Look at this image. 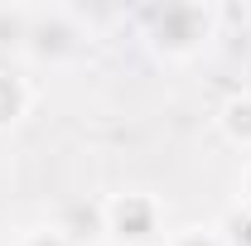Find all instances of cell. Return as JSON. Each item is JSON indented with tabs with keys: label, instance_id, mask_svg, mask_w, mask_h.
<instances>
[{
	"label": "cell",
	"instance_id": "obj_1",
	"mask_svg": "<svg viewBox=\"0 0 251 246\" xmlns=\"http://www.w3.org/2000/svg\"><path fill=\"white\" fill-rule=\"evenodd\" d=\"M145 29H150V44L164 58H193L213 44L218 34V10L213 5H198V0H169V5H155L145 15Z\"/></svg>",
	"mask_w": 251,
	"mask_h": 246
},
{
	"label": "cell",
	"instance_id": "obj_2",
	"mask_svg": "<svg viewBox=\"0 0 251 246\" xmlns=\"http://www.w3.org/2000/svg\"><path fill=\"white\" fill-rule=\"evenodd\" d=\"M101 222H106V242L116 246H155L164 232V208L145 188H121L101 198Z\"/></svg>",
	"mask_w": 251,
	"mask_h": 246
},
{
	"label": "cell",
	"instance_id": "obj_3",
	"mask_svg": "<svg viewBox=\"0 0 251 246\" xmlns=\"http://www.w3.org/2000/svg\"><path fill=\"white\" fill-rule=\"evenodd\" d=\"M87 49V29L77 20V10H29V39H25V53L34 63H49L63 68Z\"/></svg>",
	"mask_w": 251,
	"mask_h": 246
},
{
	"label": "cell",
	"instance_id": "obj_4",
	"mask_svg": "<svg viewBox=\"0 0 251 246\" xmlns=\"http://www.w3.org/2000/svg\"><path fill=\"white\" fill-rule=\"evenodd\" d=\"M58 232L68 237L73 246H97V242H106V222H101V203H68L58 217Z\"/></svg>",
	"mask_w": 251,
	"mask_h": 246
},
{
	"label": "cell",
	"instance_id": "obj_5",
	"mask_svg": "<svg viewBox=\"0 0 251 246\" xmlns=\"http://www.w3.org/2000/svg\"><path fill=\"white\" fill-rule=\"evenodd\" d=\"M34 106V87L25 73H15L10 63H0V130H15V125L29 116Z\"/></svg>",
	"mask_w": 251,
	"mask_h": 246
},
{
	"label": "cell",
	"instance_id": "obj_6",
	"mask_svg": "<svg viewBox=\"0 0 251 246\" xmlns=\"http://www.w3.org/2000/svg\"><path fill=\"white\" fill-rule=\"evenodd\" d=\"M218 130L227 145L247 150V159H251V92H232L218 106Z\"/></svg>",
	"mask_w": 251,
	"mask_h": 246
},
{
	"label": "cell",
	"instance_id": "obj_7",
	"mask_svg": "<svg viewBox=\"0 0 251 246\" xmlns=\"http://www.w3.org/2000/svg\"><path fill=\"white\" fill-rule=\"evenodd\" d=\"M25 39H29V10L0 5V58L5 53H25Z\"/></svg>",
	"mask_w": 251,
	"mask_h": 246
},
{
	"label": "cell",
	"instance_id": "obj_8",
	"mask_svg": "<svg viewBox=\"0 0 251 246\" xmlns=\"http://www.w3.org/2000/svg\"><path fill=\"white\" fill-rule=\"evenodd\" d=\"M10 246H73V242L58 232V222H44V227H25V232H15V242H10Z\"/></svg>",
	"mask_w": 251,
	"mask_h": 246
},
{
	"label": "cell",
	"instance_id": "obj_9",
	"mask_svg": "<svg viewBox=\"0 0 251 246\" xmlns=\"http://www.w3.org/2000/svg\"><path fill=\"white\" fill-rule=\"evenodd\" d=\"M169 246H227V237H222V227H184L169 237Z\"/></svg>",
	"mask_w": 251,
	"mask_h": 246
},
{
	"label": "cell",
	"instance_id": "obj_10",
	"mask_svg": "<svg viewBox=\"0 0 251 246\" xmlns=\"http://www.w3.org/2000/svg\"><path fill=\"white\" fill-rule=\"evenodd\" d=\"M222 237H227V246H251V217L237 213L227 227H222Z\"/></svg>",
	"mask_w": 251,
	"mask_h": 246
},
{
	"label": "cell",
	"instance_id": "obj_11",
	"mask_svg": "<svg viewBox=\"0 0 251 246\" xmlns=\"http://www.w3.org/2000/svg\"><path fill=\"white\" fill-rule=\"evenodd\" d=\"M237 193H242V213L251 217V159L242 164V179H237Z\"/></svg>",
	"mask_w": 251,
	"mask_h": 246
}]
</instances>
